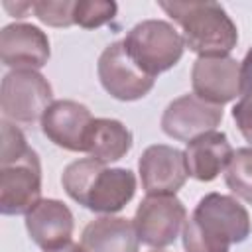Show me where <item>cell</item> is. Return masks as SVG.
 <instances>
[{"label":"cell","instance_id":"obj_18","mask_svg":"<svg viewBox=\"0 0 252 252\" xmlns=\"http://www.w3.org/2000/svg\"><path fill=\"white\" fill-rule=\"evenodd\" d=\"M232 118L244 140L252 146V47L240 61V94L232 106Z\"/></svg>","mask_w":252,"mask_h":252},{"label":"cell","instance_id":"obj_14","mask_svg":"<svg viewBox=\"0 0 252 252\" xmlns=\"http://www.w3.org/2000/svg\"><path fill=\"white\" fill-rule=\"evenodd\" d=\"M73 228L75 219L71 209L57 199H41L26 215V230L41 250H51L71 242Z\"/></svg>","mask_w":252,"mask_h":252},{"label":"cell","instance_id":"obj_9","mask_svg":"<svg viewBox=\"0 0 252 252\" xmlns=\"http://www.w3.org/2000/svg\"><path fill=\"white\" fill-rule=\"evenodd\" d=\"M138 173L146 195H175L189 177L185 152L167 144L148 146L140 156Z\"/></svg>","mask_w":252,"mask_h":252},{"label":"cell","instance_id":"obj_24","mask_svg":"<svg viewBox=\"0 0 252 252\" xmlns=\"http://www.w3.org/2000/svg\"><path fill=\"white\" fill-rule=\"evenodd\" d=\"M43 252H85L81 244H75L73 240L63 244V246H57V248H51V250H43Z\"/></svg>","mask_w":252,"mask_h":252},{"label":"cell","instance_id":"obj_17","mask_svg":"<svg viewBox=\"0 0 252 252\" xmlns=\"http://www.w3.org/2000/svg\"><path fill=\"white\" fill-rule=\"evenodd\" d=\"M132 132L116 118H94L89 132L87 154L100 161L112 163L122 159L132 148Z\"/></svg>","mask_w":252,"mask_h":252},{"label":"cell","instance_id":"obj_23","mask_svg":"<svg viewBox=\"0 0 252 252\" xmlns=\"http://www.w3.org/2000/svg\"><path fill=\"white\" fill-rule=\"evenodd\" d=\"M4 8H6L14 18H26L28 12H32V2H16V8H12V6H8V4L4 2Z\"/></svg>","mask_w":252,"mask_h":252},{"label":"cell","instance_id":"obj_2","mask_svg":"<svg viewBox=\"0 0 252 252\" xmlns=\"http://www.w3.org/2000/svg\"><path fill=\"white\" fill-rule=\"evenodd\" d=\"M61 185L81 207L98 215H114L134 199L136 175L126 167H106L93 158H81L63 169Z\"/></svg>","mask_w":252,"mask_h":252},{"label":"cell","instance_id":"obj_19","mask_svg":"<svg viewBox=\"0 0 252 252\" xmlns=\"http://www.w3.org/2000/svg\"><path fill=\"white\" fill-rule=\"evenodd\" d=\"M226 187L246 203H252V146L234 152L228 167L224 169Z\"/></svg>","mask_w":252,"mask_h":252},{"label":"cell","instance_id":"obj_22","mask_svg":"<svg viewBox=\"0 0 252 252\" xmlns=\"http://www.w3.org/2000/svg\"><path fill=\"white\" fill-rule=\"evenodd\" d=\"M2 154H0V165H10L18 159H22L32 148L28 146V140L24 132L10 120L2 118Z\"/></svg>","mask_w":252,"mask_h":252},{"label":"cell","instance_id":"obj_16","mask_svg":"<svg viewBox=\"0 0 252 252\" xmlns=\"http://www.w3.org/2000/svg\"><path fill=\"white\" fill-rule=\"evenodd\" d=\"M81 246L85 252H138L140 238L132 220L102 215L83 228Z\"/></svg>","mask_w":252,"mask_h":252},{"label":"cell","instance_id":"obj_21","mask_svg":"<svg viewBox=\"0 0 252 252\" xmlns=\"http://www.w3.org/2000/svg\"><path fill=\"white\" fill-rule=\"evenodd\" d=\"M75 2L71 0H39L32 2V12L39 22L51 28H69L73 26Z\"/></svg>","mask_w":252,"mask_h":252},{"label":"cell","instance_id":"obj_5","mask_svg":"<svg viewBox=\"0 0 252 252\" xmlns=\"http://www.w3.org/2000/svg\"><path fill=\"white\" fill-rule=\"evenodd\" d=\"M53 102V89L39 71H10L2 79L0 108L4 120L33 124Z\"/></svg>","mask_w":252,"mask_h":252},{"label":"cell","instance_id":"obj_4","mask_svg":"<svg viewBox=\"0 0 252 252\" xmlns=\"http://www.w3.org/2000/svg\"><path fill=\"white\" fill-rule=\"evenodd\" d=\"M122 43L130 59L154 79L175 67L185 51L181 33L165 20H144L136 24Z\"/></svg>","mask_w":252,"mask_h":252},{"label":"cell","instance_id":"obj_11","mask_svg":"<svg viewBox=\"0 0 252 252\" xmlns=\"http://www.w3.org/2000/svg\"><path fill=\"white\" fill-rule=\"evenodd\" d=\"M91 110L77 100H53L49 108L43 112L39 124L43 136L53 142L57 148L67 152H83L87 154L89 132L93 124Z\"/></svg>","mask_w":252,"mask_h":252},{"label":"cell","instance_id":"obj_25","mask_svg":"<svg viewBox=\"0 0 252 252\" xmlns=\"http://www.w3.org/2000/svg\"><path fill=\"white\" fill-rule=\"evenodd\" d=\"M152 252H165V250H161V248H154Z\"/></svg>","mask_w":252,"mask_h":252},{"label":"cell","instance_id":"obj_3","mask_svg":"<svg viewBox=\"0 0 252 252\" xmlns=\"http://www.w3.org/2000/svg\"><path fill=\"white\" fill-rule=\"evenodd\" d=\"M181 28L185 47L199 57L228 55L238 43L236 24L219 2H158Z\"/></svg>","mask_w":252,"mask_h":252},{"label":"cell","instance_id":"obj_15","mask_svg":"<svg viewBox=\"0 0 252 252\" xmlns=\"http://www.w3.org/2000/svg\"><path fill=\"white\" fill-rule=\"evenodd\" d=\"M234 156V150L226 138L224 132L211 130L191 142H187L185 148V161L189 175L197 181H213L222 173L230 159Z\"/></svg>","mask_w":252,"mask_h":252},{"label":"cell","instance_id":"obj_12","mask_svg":"<svg viewBox=\"0 0 252 252\" xmlns=\"http://www.w3.org/2000/svg\"><path fill=\"white\" fill-rule=\"evenodd\" d=\"M51 55L49 37L33 24H8L0 32V59L12 71H37Z\"/></svg>","mask_w":252,"mask_h":252},{"label":"cell","instance_id":"obj_6","mask_svg":"<svg viewBox=\"0 0 252 252\" xmlns=\"http://www.w3.org/2000/svg\"><path fill=\"white\" fill-rule=\"evenodd\" d=\"M132 222L142 244L165 248L183 232L187 209L175 195H146L138 205Z\"/></svg>","mask_w":252,"mask_h":252},{"label":"cell","instance_id":"obj_13","mask_svg":"<svg viewBox=\"0 0 252 252\" xmlns=\"http://www.w3.org/2000/svg\"><path fill=\"white\" fill-rule=\"evenodd\" d=\"M193 94L222 106L240 94V61L230 55L197 57L191 69Z\"/></svg>","mask_w":252,"mask_h":252},{"label":"cell","instance_id":"obj_10","mask_svg":"<svg viewBox=\"0 0 252 252\" xmlns=\"http://www.w3.org/2000/svg\"><path fill=\"white\" fill-rule=\"evenodd\" d=\"M222 120V106L211 104L197 94H181L171 100L161 114V130L165 136L191 142L211 130H215Z\"/></svg>","mask_w":252,"mask_h":252},{"label":"cell","instance_id":"obj_1","mask_svg":"<svg viewBox=\"0 0 252 252\" xmlns=\"http://www.w3.org/2000/svg\"><path fill=\"white\" fill-rule=\"evenodd\" d=\"M252 222L244 205L232 195L207 193L187 219L181 238L185 252H230L250 236Z\"/></svg>","mask_w":252,"mask_h":252},{"label":"cell","instance_id":"obj_7","mask_svg":"<svg viewBox=\"0 0 252 252\" xmlns=\"http://www.w3.org/2000/svg\"><path fill=\"white\" fill-rule=\"evenodd\" d=\"M96 73L102 89L116 100L132 102L144 98L152 89L156 79L146 75L128 55L122 41H114L104 47L98 57Z\"/></svg>","mask_w":252,"mask_h":252},{"label":"cell","instance_id":"obj_8","mask_svg":"<svg viewBox=\"0 0 252 252\" xmlns=\"http://www.w3.org/2000/svg\"><path fill=\"white\" fill-rule=\"evenodd\" d=\"M41 201V161L35 150L22 159L0 165V213L28 215Z\"/></svg>","mask_w":252,"mask_h":252},{"label":"cell","instance_id":"obj_20","mask_svg":"<svg viewBox=\"0 0 252 252\" xmlns=\"http://www.w3.org/2000/svg\"><path fill=\"white\" fill-rule=\"evenodd\" d=\"M118 4L112 0H79L75 2L73 22L85 30L100 28L114 20Z\"/></svg>","mask_w":252,"mask_h":252}]
</instances>
